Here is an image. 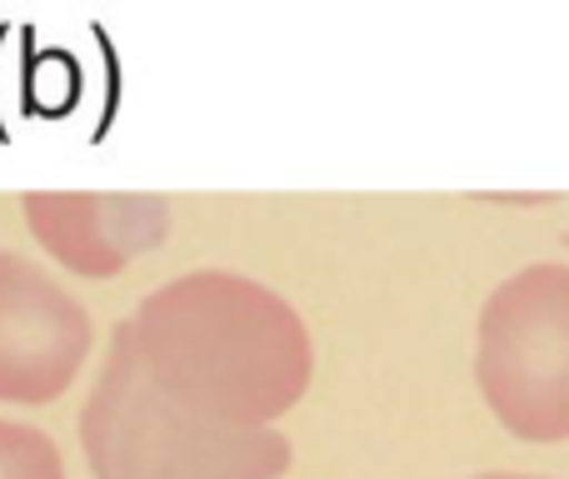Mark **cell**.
Wrapping results in <instances>:
<instances>
[{"label": "cell", "instance_id": "obj_1", "mask_svg": "<svg viewBox=\"0 0 569 479\" xmlns=\"http://www.w3.org/2000/svg\"><path fill=\"white\" fill-rule=\"evenodd\" d=\"M126 325L140 370L206 420L266 430L310 390L315 345L300 310L250 275H176Z\"/></svg>", "mask_w": 569, "mask_h": 479}, {"label": "cell", "instance_id": "obj_2", "mask_svg": "<svg viewBox=\"0 0 569 479\" xmlns=\"http://www.w3.org/2000/svg\"><path fill=\"white\" fill-rule=\"evenodd\" d=\"M80 450L96 479H280L295 460L276 425L240 430L170 400L140 370L126 320L80 410Z\"/></svg>", "mask_w": 569, "mask_h": 479}, {"label": "cell", "instance_id": "obj_3", "mask_svg": "<svg viewBox=\"0 0 569 479\" xmlns=\"http://www.w3.org/2000/svg\"><path fill=\"white\" fill-rule=\"evenodd\" d=\"M475 380L515 440H569V265H525L485 300Z\"/></svg>", "mask_w": 569, "mask_h": 479}, {"label": "cell", "instance_id": "obj_4", "mask_svg": "<svg viewBox=\"0 0 569 479\" xmlns=\"http://www.w3.org/2000/svg\"><path fill=\"white\" fill-rule=\"evenodd\" d=\"M90 310L36 260L0 250V405H56L90 355Z\"/></svg>", "mask_w": 569, "mask_h": 479}, {"label": "cell", "instance_id": "obj_5", "mask_svg": "<svg viewBox=\"0 0 569 479\" xmlns=\"http://www.w3.org/2000/svg\"><path fill=\"white\" fill-rule=\"evenodd\" d=\"M20 216L36 245L80 280H110L170 236L166 196H100V190H30Z\"/></svg>", "mask_w": 569, "mask_h": 479}, {"label": "cell", "instance_id": "obj_6", "mask_svg": "<svg viewBox=\"0 0 569 479\" xmlns=\"http://www.w3.org/2000/svg\"><path fill=\"white\" fill-rule=\"evenodd\" d=\"M0 479H66L60 445L36 425L0 420Z\"/></svg>", "mask_w": 569, "mask_h": 479}, {"label": "cell", "instance_id": "obj_7", "mask_svg": "<svg viewBox=\"0 0 569 479\" xmlns=\"http://www.w3.org/2000/svg\"><path fill=\"white\" fill-rule=\"evenodd\" d=\"M480 479H540V475H480Z\"/></svg>", "mask_w": 569, "mask_h": 479}, {"label": "cell", "instance_id": "obj_8", "mask_svg": "<svg viewBox=\"0 0 569 479\" xmlns=\"http://www.w3.org/2000/svg\"><path fill=\"white\" fill-rule=\"evenodd\" d=\"M565 245H569V236H565Z\"/></svg>", "mask_w": 569, "mask_h": 479}]
</instances>
